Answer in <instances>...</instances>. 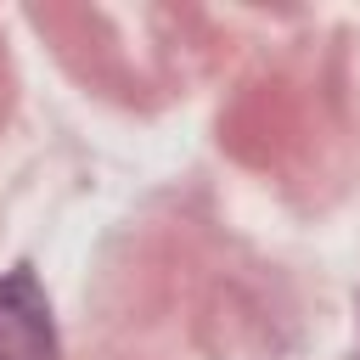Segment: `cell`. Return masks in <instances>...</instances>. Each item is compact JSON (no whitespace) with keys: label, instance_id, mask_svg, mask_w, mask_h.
Here are the masks:
<instances>
[{"label":"cell","instance_id":"1","mask_svg":"<svg viewBox=\"0 0 360 360\" xmlns=\"http://www.w3.org/2000/svg\"><path fill=\"white\" fill-rule=\"evenodd\" d=\"M0 360H56V321L34 264L0 276Z\"/></svg>","mask_w":360,"mask_h":360}]
</instances>
